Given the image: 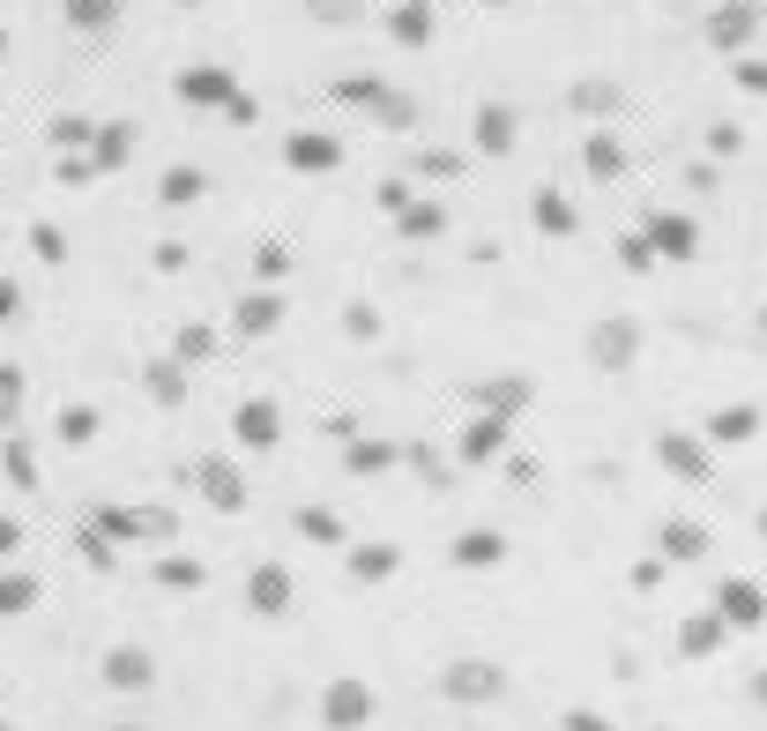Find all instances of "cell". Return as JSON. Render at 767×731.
<instances>
[{
	"mask_svg": "<svg viewBox=\"0 0 767 731\" xmlns=\"http://www.w3.org/2000/svg\"><path fill=\"white\" fill-rule=\"evenodd\" d=\"M388 567H396V545H350V575L358 582H380Z\"/></svg>",
	"mask_w": 767,
	"mask_h": 731,
	"instance_id": "30bf717a",
	"label": "cell"
},
{
	"mask_svg": "<svg viewBox=\"0 0 767 731\" xmlns=\"http://www.w3.org/2000/svg\"><path fill=\"white\" fill-rule=\"evenodd\" d=\"M8 306H16V292H8V284H0V314H8Z\"/></svg>",
	"mask_w": 767,
	"mask_h": 731,
	"instance_id": "cb8c5ba5",
	"label": "cell"
},
{
	"mask_svg": "<svg viewBox=\"0 0 767 731\" xmlns=\"http://www.w3.org/2000/svg\"><path fill=\"white\" fill-rule=\"evenodd\" d=\"M723 634H730V620H723V612H694V620L678 628V656H716Z\"/></svg>",
	"mask_w": 767,
	"mask_h": 731,
	"instance_id": "277c9868",
	"label": "cell"
},
{
	"mask_svg": "<svg viewBox=\"0 0 767 731\" xmlns=\"http://www.w3.org/2000/svg\"><path fill=\"white\" fill-rule=\"evenodd\" d=\"M708 553V530L700 523H670L664 530V560H700Z\"/></svg>",
	"mask_w": 767,
	"mask_h": 731,
	"instance_id": "9c48e42d",
	"label": "cell"
},
{
	"mask_svg": "<svg viewBox=\"0 0 767 731\" xmlns=\"http://www.w3.org/2000/svg\"><path fill=\"white\" fill-rule=\"evenodd\" d=\"M716 612L730 620V628H760V620H767V597L753 590V582H723V590H716Z\"/></svg>",
	"mask_w": 767,
	"mask_h": 731,
	"instance_id": "3957f363",
	"label": "cell"
},
{
	"mask_svg": "<svg viewBox=\"0 0 767 731\" xmlns=\"http://www.w3.org/2000/svg\"><path fill=\"white\" fill-rule=\"evenodd\" d=\"M753 426H760L753 411H723V418H716V441H753Z\"/></svg>",
	"mask_w": 767,
	"mask_h": 731,
	"instance_id": "9a60e30c",
	"label": "cell"
},
{
	"mask_svg": "<svg viewBox=\"0 0 767 731\" xmlns=\"http://www.w3.org/2000/svg\"><path fill=\"white\" fill-rule=\"evenodd\" d=\"M104 680L135 694V686H149V680H157V664H149L142 650H112V656H104Z\"/></svg>",
	"mask_w": 767,
	"mask_h": 731,
	"instance_id": "8992f818",
	"label": "cell"
},
{
	"mask_svg": "<svg viewBox=\"0 0 767 731\" xmlns=\"http://www.w3.org/2000/svg\"><path fill=\"white\" fill-rule=\"evenodd\" d=\"M366 717H372V686H358V680H336V686L321 694V724H328V731H358Z\"/></svg>",
	"mask_w": 767,
	"mask_h": 731,
	"instance_id": "7a4b0ae2",
	"label": "cell"
},
{
	"mask_svg": "<svg viewBox=\"0 0 767 731\" xmlns=\"http://www.w3.org/2000/svg\"><path fill=\"white\" fill-rule=\"evenodd\" d=\"M634 344H641V336H634V322L596 328V358H604V366H626V358H634Z\"/></svg>",
	"mask_w": 767,
	"mask_h": 731,
	"instance_id": "ba28073f",
	"label": "cell"
},
{
	"mask_svg": "<svg viewBox=\"0 0 767 731\" xmlns=\"http://www.w3.org/2000/svg\"><path fill=\"white\" fill-rule=\"evenodd\" d=\"M253 612H291V575H283V567H261V575H253Z\"/></svg>",
	"mask_w": 767,
	"mask_h": 731,
	"instance_id": "52a82bcc",
	"label": "cell"
},
{
	"mask_svg": "<svg viewBox=\"0 0 767 731\" xmlns=\"http://www.w3.org/2000/svg\"><path fill=\"white\" fill-rule=\"evenodd\" d=\"M0 418H16V374H0Z\"/></svg>",
	"mask_w": 767,
	"mask_h": 731,
	"instance_id": "7402d4cb",
	"label": "cell"
},
{
	"mask_svg": "<svg viewBox=\"0 0 767 731\" xmlns=\"http://www.w3.org/2000/svg\"><path fill=\"white\" fill-rule=\"evenodd\" d=\"M201 493H209V501H217V507H239V501H247V485L231 478L223 463H209V471H201Z\"/></svg>",
	"mask_w": 767,
	"mask_h": 731,
	"instance_id": "7c38bea8",
	"label": "cell"
},
{
	"mask_svg": "<svg viewBox=\"0 0 767 731\" xmlns=\"http://www.w3.org/2000/svg\"><path fill=\"white\" fill-rule=\"evenodd\" d=\"M760 530H767V515H760Z\"/></svg>",
	"mask_w": 767,
	"mask_h": 731,
	"instance_id": "484cf974",
	"label": "cell"
},
{
	"mask_svg": "<svg viewBox=\"0 0 767 731\" xmlns=\"http://www.w3.org/2000/svg\"><path fill=\"white\" fill-rule=\"evenodd\" d=\"M38 605V582L30 575H0V620H16V612Z\"/></svg>",
	"mask_w": 767,
	"mask_h": 731,
	"instance_id": "8fae6325",
	"label": "cell"
},
{
	"mask_svg": "<svg viewBox=\"0 0 767 731\" xmlns=\"http://www.w3.org/2000/svg\"><path fill=\"white\" fill-rule=\"evenodd\" d=\"M753 702H760V709H767V672H753Z\"/></svg>",
	"mask_w": 767,
	"mask_h": 731,
	"instance_id": "603a6c76",
	"label": "cell"
},
{
	"mask_svg": "<svg viewBox=\"0 0 767 731\" xmlns=\"http://www.w3.org/2000/svg\"><path fill=\"white\" fill-rule=\"evenodd\" d=\"M239 433H247V441H276V411H269V404H253L247 418H239Z\"/></svg>",
	"mask_w": 767,
	"mask_h": 731,
	"instance_id": "ac0fdd59",
	"label": "cell"
},
{
	"mask_svg": "<svg viewBox=\"0 0 767 731\" xmlns=\"http://www.w3.org/2000/svg\"><path fill=\"white\" fill-rule=\"evenodd\" d=\"M157 575H165V590H201V567H195V560H165Z\"/></svg>",
	"mask_w": 767,
	"mask_h": 731,
	"instance_id": "2e32d148",
	"label": "cell"
},
{
	"mask_svg": "<svg viewBox=\"0 0 767 731\" xmlns=\"http://www.w3.org/2000/svg\"><path fill=\"white\" fill-rule=\"evenodd\" d=\"M567 731H611V717H596V709H567Z\"/></svg>",
	"mask_w": 767,
	"mask_h": 731,
	"instance_id": "ffe728a7",
	"label": "cell"
},
{
	"mask_svg": "<svg viewBox=\"0 0 767 731\" xmlns=\"http://www.w3.org/2000/svg\"><path fill=\"white\" fill-rule=\"evenodd\" d=\"M656 247H664V254H694V225H678V217L656 225Z\"/></svg>",
	"mask_w": 767,
	"mask_h": 731,
	"instance_id": "e0dca14e",
	"label": "cell"
},
{
	"mask_svg": "<svg viewBox=\"0 0 767 731\" xmlns=\"http://www.w3.org/2000/svg\"><path fill=\"white\" fill-rule=\"evenodd\" d=\"M16 545H23V530H16V523H8V515H0V560L16 553Z\"/></svg>",
	"mask_w": 767,
	"mask_h": 731,
	"instance_id": "44dd1931",
	"label": "cell"
},
{
	"mask_svg": "<svg viewBox=\"0 0 767 731\" xmlns=\"http://www.w3.org/2000/svg\"><path fill=\"white\" fill-rule=\"evenodd\" d=\"M499 553H507V545H499L492 530H470V537H462V545H455V560H462V567H492Z\"/></svg>",
	"mask_w": 767,
	"mask_h": 731,
	"instance_id": "4fadbf2b",
	"label": "cell"
},
{
	"mask_svg": "<svg viewBox=\"0 0 767 731\" xmlns=\"http://www.w3.org/2000/svg\"><path fill=\"white\" fill-rule=\"evenodd\" d=\"M120 731H142V724H120Z\"/></svg>",
	"mask_w": 767,
	"mask_h": 731,
	"instance_id": "d4e9b609",
	"label": "cell"
},
{
	"mask_svg": "<svg viewBox=\"0 0 767 731\" xmlns=\"http://www.w3.org/2000/svg\"><path fill=\"white\" fill-rule=\"evenodd\" d=\"M298 530H306L313 545H343V523H336L328 507H306V515H298Z\"/></svg>",
	"mask_w": 767,
	"mask_h": 731,
	"instance_id": "5bb4252c",
	"label": "cell"
},
{
	"mask_svg": "<svg viewBox=\"0 0 767 731\" xmlns=\"http://www.w3.org/2000/svg\"><path fill=\"white\" fill-rule=\"evenodd\" d=\"M664 463L670 471H678V478H708V448H700V441H686V433H664Z\"/></svg>",
	"mask_w": 767,
	"mask_h": 731,
	"instance_id": "5b68a950",
	"label": "cell"
},
{
	"mask_svg": "<svg viewBox=\"0 0 767 731\" xmlns=\"http://www.w3.org/2000/svg\"><path fill=\"white\" fill-rule=\"evenodd\" d=\"M462 448H470V455H492V448H499V418H485V426H477Z\"/></svg>",
	"mask_w": 767,
	"mask_h": 731,
	"instance_id": "d6986e66",
	"label": "cell"
},
{
	"mask_svg": "<svg viewBox=\"0 0 767 731\" xmlns=\"http://www.w3.org/2000/svg\"><path fill=\"white\" fill-rule=\"evenodd\" d=\"M440 686L455 694V702H492L499 686H507V672H499L492 656H462V664H447Z\"/></svg>",
	"mask_w": 767,
	"mask_h": 731,
	"instance_id": "6da1fadb",
	"label": "cell"
}]
</instances>
